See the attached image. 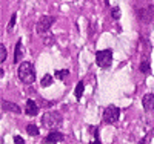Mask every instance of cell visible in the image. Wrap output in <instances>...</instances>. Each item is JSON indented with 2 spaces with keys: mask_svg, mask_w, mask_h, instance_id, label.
Returning <instances> with one entry per match:
<instances>
[{
  "mask_svg": "<svg viewBox=\"0 0 154 144\" xmlns=\"http://www.w3.org/2000/svg\"><path fill=\"white\" fill-rule=\"evenodd\" d=\"M19 78L25 84H32L35 81V69L31 63H22L19 66Z\"/></svg>",
  "mask_w": 154,
  "mask_h": 144,
  "instance_id": "cell-1",
  "label": "cell"
},
{
  "mask_svg": "<svg viewBox=\"0 0 154 144\" xmlns=\"http://www.w3.org/2000/svg\"><path fill=\"white\" fill-rule=\"evenodd\" d=\"M42 124L46 129H56L62 124V115L59 112H46L42 116Z\"/></svg>",
  "mask_w": 154,
  "mask_h": 144,
  "instance_id": "cell-2",
  "label": "cell"
},
{
  "mask_svg": "<svg viewBox=\"0 0 154 144\" xmlns=\"http://www.w3.org/2000/svg\"><path fill=\"white\" fill-rule=\"evenodd\" d=\"M96 63L97 66L102 69H108L112 63V51L111 49H103V51H99L96 54Z\"/></svg>",
  "mask_w": 154,
  "mask_h": 144,
  "instance_id": "cell-3",
  "label": "cell"
},
{
  "mask_svg": "<svg viewBox=\"0 0 154 144\" xmlns=\"http://www.w3.org/2000/svg\"><path fill=\"white\" fill-rule=\"evenodd\" d=\"M119 118H120V109L117 106H114V104H111V106H108L103 110V120H105V123L116 124L119 121Z\"/></svg>",
  "mask_w": 154,
  "mask_h": 144,
  "instance_id": "cell-4",
  "label": "cell"
},
{
  "mask_svg": "<svg viewBox=\"0 0 154 144\" xmlns=\"http://www.w3.org/2000/svg\"><path fill=\"white\" fill-rule=\"evenodd\" d=\"M53 23H54V17L43 16V17H40V20L37 22L35 29H37L38 34H45V32H48V29L51 28V26H53Z\"/></svg>",
  "mask_w": 154,
  "mask_h": 144,
  "instance_id": "cell-5",
  "label": "cell"
},
{
  "mask_svg": "<svg viewBox=\"0 0 154 144\" xmlns=\"http://www.w3.org/2000/svg\"><path fill=\"white\" fill-rule=\"evenodd\" d=\"M151 11H154L152 6H146L145 9H140L139 11V19L142 20L143 23H149L152 20V17H154V14H152Z\"/></svg>",
  "mask_w": 154,
  "mask_h": 144,
  "instance_id": "cell-6",
  "label": "cell"
},
{
  "mask_svg": "<svg viewBox=\"0 0 154 144\" xmlns=\"http://www.w3.org/2000/svg\"><path fill=\"white\" fill-rule=\"evenodd\" d=\"M25 112H26V115L29 116H35L38 113V106H37V103L34 100H28L26 104H25Z\"/></svg>",
  "mask_w": 154,
  "mask_h": 144,
  "instance_id": "cell-7",
  "label": "cell"
},
{
  "mask_svg": "<svg viewBox=\"0 0 154 144\" xmlns=\"http://www.w3.org/2000/svg\"><path fill=\"white\" fill-rule=\"evenodd\" d=\"M142 103H143L145 112H152L154 110V95L152 94H145Z\"/></svg>",
  "mask_w": 154,
  "mask_h": 144,
  "instance_id": "cell-8",
  "label": "cell"
},
{
  "mask_svg": "<svg viewBox=\"0 0 154 144\" xmlns=\"http://www.w3.org/2000/svg\"><path fill=\"white\" fill-rule=\"evenodd\" d=\"M2 110L3 112H12V113H20V107L16 103H11V101H2Z\"/></svg>",
  "mask_w": 154,
  "mask_h": 144,
  "instance_id": "cell-9",
  "label": "cell"
},
{
  "mask_svg": "<svg viewBox=\"0 0 154 144\" xmlns=\"http://www.w3.org/2000/svg\"><path fill=\"white\" fill-rule=\"evenodd\" d=\"M63 138H65V137H63L62 132H56V130H53V132H51L43 141H45V143H59V141H62Z\"/></svg>",
  "mask_w": 154,
  "mask_h": 144,
  "instance_id": "cell-10",
  "label": "cell"
},
{
  "mask_svg": "<svg viewBox=\"0 0 154 144\" xmlns=\"http://www.w3.org/2000/svg\"><path fill=\"white\" fill-rule=\"evenodd\" d=\"M22 58H23V46H22V40H19L14 49V63H19Z\"/></svg>",
  "mask_w": 154,
  "mask_h": 144,
  "instance_id": "cell-11",
  "label": "cell"
},
{
  "mask_svg": "<svg viewBox=\"0 0 154 144\" xmlns=\"http://www.w3.org/2000/svg\"><path fill=\"white\" fill-rule=\"evenodd\" d=\"M139 69H140V72L145 74V75H149V74H151V66H149L148 58H145V57H143V60H142V63H140Z\"/></svg>",
  "mask_w": 154,
  "mask_h": 144,
  "instance_id": "cell-12",
  "label": "cell"
},
{
  "mask_svg": "<svg viewBox=\"0 0 154 144\" xmlns=\"http://www.w3.org/2000/svg\"><path fill=\"white\" fill-rule=\"evenodd\" d=\"M83 89H85L83 81H79V83H77V86H75V89H74V94H75V98H77V100H80V98H82V95H83Z\"/></svg>",
  "mask_w": 154,
  "mask_h": 144,
  "instance_id": "cell-13",
  "label": "cell"
},
{
  "mask_svg": "<svg viewBox=\"0 0 154 144\" xmlns=\"http://www.w3.org/2000/svg\"><path fill=\"white\" fill-rule=\"evenodd\" d=\"M26 132H28V135H31V137H37L38 134H40V129H38L37 126H34V124H28V126H26Z\"/></svg>",
  "mask_w": 154,
  "mask_h": 144,
  "instance_id": "cell-14",
  "label": "cell"
},
{
  "mask_svg": "<svg viewBox=\"0 0 154 144\" xmlns=\"http://www.w3.org/2000/svg\"><path fill=\"white\" fill-rule=\"evenodd\" d=\"M53 80H54V78H53V75H49V74H46L43 78H42V86L43 87H48V86H51V84H53Z\"/></svg>",
  "mask_w": 154,
  "mask_h": 144,
  "instance_id": "cell-15",
  "label": "cell"
},
{
  "mask_svg": "<svg viewBox=\"0 0 154 144\" xmlns=\"http://www.w3.org/2000/svg\"><path fill=\"white\" fill-rule=\"evenodd\" d=\"M68 75H69V71H66V69L56 71V74H54V77L59 78V80H65V77H68Z\"/></svg>",
  "mask_w": 154,
  "mask_h": 144,
  "instance_id": "cell-16",
  "label": "cell"
},
{
  "mask_svg": "<svg viewBox=\"0 0 154 144\" xmlns=\"http://www.w3.org/2000/svg\"><path fill=\"white\" fill-rule=\"evenodd\" d=\"M111 14H112L114 20H119V19H120V8H119V6H114L112 11H111Z\"/></svg>",
  "mask_w": 154,
  "mask_h": 144,
  "instance_id": "cell-17",
  "label": "cell"
},
{
  "mask_svg": "<svg viewBox=\"0 0 154 144\" xmlns=\"http://www.w3.org/2000/svg\"><path fill=\"white\" fill-rule=\"evenodd\" d=\"M5 60H6V48L2 45V46H0V61L3 63Z\"/></svg>",
  "mask_w": 154,
  "mask_h": 144,
  "instance_id": "cell-18",
  "label": "cell"
},
{
  "mask_svg": "<svg viewBox=\"0 0 154 144\" xmlns=\"http://www.w3.org/2000/svg\"><path fill=\"white\" fill-rule=\"evenodd\" d=\"M16 20H17V16L14 14V16L11 17V20H9V25H8V28H12V26L16 25Z\"/></svg>",
  "mask_w": 154,
  "mask_h": 144,
  "instance_id": "cell-19",
  "label": "cell"
},
{
  "mask_svg": "<svg viewBox=\"0 0 154 144\" xmlns=\"http://www.w3.org/2000/svg\"><path fill=\"white\" fill-rule=\"evenodd\" d=\"M14 143H17V144H23L25 140H23L22 137H14Z\"/></svg>",
  "mask_w": 154,
  "mask_h": 144,
  "instance_id": "cell-20",
  "label": "cell"
},
{
  "mask_svg": "<svg viewBox=\"0 0 154 144\" xmlns=\"http://www.w3.org/2000/svg\"><path fill=\"white\" fill-rule=\"evenodd\" d=\"M93 134H94V138H96V140H99V129H97V127H94V129H93Z\"/></svg>",
  "mask_w": 154,
  "mask_h": 144,
  "instance_id": "cell-21",
  "label": "cell"
},
{
  "mask_svg": "<svg viewBox=\"0 0 154 144\" xmlns=\"http://www.w3.org/2000/svg\"><path fill=\"white\" fill-rule=\"evenodd\" d=\"M108 2H109V0H105V3H106V5H108Z\"/></svg>",
  "mask_w": 154,
  "mask_h": 144,
  "instance_id": "cell-22",
  "label": "cell"
}]
</instances>
